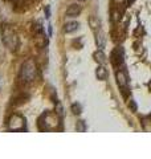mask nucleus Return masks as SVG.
I'll use <instances>...</instances> for the list:
<instances>
[{
	"label": "nucleus",
	"mask_w": 151,
	"mask_h": 159,
	"mask_svg": "<svg viewBox=\"0 0 151 159\" xmlns=\"http://www.w3.org/2000/svg\"><path fill=\"white\" fill-rule=\"evenodd\" d=\"M37 76V66L33 60H28L25 61L21 66V72H20V78L24 84H31L34 81Z\"/></svg>",
	"instance_id": "f257e3e1"
},
{
	"label": "nucleus",
	"mask_w": 151,
	"mask_h": 159,
	"mask_svg": "<svg viewBox=\"0 0 151 159\" xmlns=\"http://www.w3.org/2000/svg\"><path fill=\"white\" fill-rule=\"evenodd\" d=\"M58 123H60L58 116L53 113H44L39 119L40 130H54V129H57Z\"/></svg>",
	"instance_id": "f03ea898"
},
{
	"label": "nucleus",
	"mask_w": 151,
	"mask_h": 159,
	"mask_svg": "<svg viewBox=\"0 0 151 159\" xmlns=\"http://www.w3.org/2000/svg\"><path fill=\"white\" fill-rule=\"evenodd\" d=\"M3 41L9 51H16L19 47V37L11 28H6L3 32Z\"/></svg>",
	"instance_id": "7ed1b4c3"
},
{
	"label": "nucleus",
	"mask_w": 151,
	"mask_h": 159,
	"mask_svg": "<svg viewBox=\"0 0 151 159\" xmlns=\"http://www.w3.org/2000/svg\"><path fill=\"white\" fill-rule=\"evenodd\" d=\"M25 127V118L20 114H13L8 119V129L11 131H21Z\"/></svg>",
	"instance_id": "20e7f679"
},
{
	"label": "nucleus",
	"mask_w": 151,
	"mask_h": 159,
	"mask_svg": "<svg viewBox=\"0 0 151 159\" xmlns=\"http://www.w3.org/2000/svg\"><path fill=\"white\" fill-rule=\"evenodd\" d=\"M115 78H117V84L118 86L122 89V90H126V88H127V74H126L125 70H117L115 73Z\"/></svg>",
	"instance_id": "39448f33"
},
{
	"label": "nucleus",
	"mask_w": 151,
	"mask_h": 159,
	"mask_svg": "<svg viewBox=\"0 0 151 159\" xmlns=\"http://www.w3.org/2000/svg\"><path fill=\"white\" fill-rule=\"evenodd\" d=\"M112 62L114 64L115 66H118V65H121V64L123 62V51H122V48H117L112 53Z\"/></svg>",
	"instance_id": "423d86ee"
},
{
	"label": "nucleus",
	"mask_w": 151,
	"mask_h": 159,
	"mask_svg": "<svg viewBox=\"0 0 151 159\" xmlns=\"http://www.w3.org/2000/svg\"><path fill=\"white\" fill-rule=\"evenodd\" d=\"M82 11V7L80 4H70L66 9V17H77Z\"/></svg>",
	"instance_id": "0eeeda50"
},
{
	"label": "nucleus",
	"mask_w": 151,
	"mask_h": 159,
	"mask_svg": "<svg viewBox=\"0 0 151 159\" xmlns=\"http://www.w3.org/2000/svg\"><path fill=\"white\" fill-rule=\"evenodd\" d=\"M109 73H108V69L105 68L103 65H99L97 69H95V77H97L99 81H105L108 78Z\"/></svg>",
	"instance_id": "6e6552de"
},
{
	"label": "nucleus",
	"mask_w": 151,
	"mask_h": 159,
	"mask_svg": "<svg viewBox=\"0 0 151 159\" xmlns=\"http://www.w3.org/2000/svg\"><path fill=\"white\" fill-rule=\"evenodd\" d=\"M78 28H80V23L78 21H69V23L65 24L64 32L65 33H73V32L77 31Z\"/></svg>",
	"instance_id": "1a4fd4ad"
},
{
	"label": "nucleus",
	"mask_w": 151,
	"mask_h": 159,
	"mask_svg": "<svg viewBox=\"0 0 151 159\" xmlns=\"http://www.w3.org/2000/svg\"><path fill=\"white\" fill-rule=\"evenodd\" d=\"M94 60L98 64H101V65H105V64H106V56H105V53L102 51H97L94 53Z\"/></svg>",
	"instance_id": "9d476101"
},
{
	"label": "nucleus",
	"mask_w": 151,
	"mask_h": 159,
	"mask_svg": "<svg viewBox=\"0 0 151 159\" xmlns=\"http://www.w3.org/2000/svg\"><path fill=\"white\" fill-rule=\"evenodd\" d=\"M89 25H90V28H92L93 31H97V29H99V27H101L99 19L95 17V16H90L89 17Z\"/></svg>",
	"instance_id": "9b49d317"
},
{
	"label": "nucleus",
	"mask_w": 151,
	"mask_h": 159,
	"mask_svg": "<svg viewBox=\"0 0 151 159\" xmlns=\"http://www.w3.org/2000/svg\"><path fill=\"white\" fill-rule=\"evenodd\" d=\"M95 41H97V45H98V48H103V45H105V34H103V32L101 31V29H98V33H95Z\"/></svg>",
	"instance_id": "f8f14e48"
},
{
	"label": "nucleus",
	"mask_w": 151,
	"mask_h": 159,
	"mask_svg": "<svg viewBox=\"0 0 151 159\" xmlns=\"http://www.w3.org/2000/svg\"><path fill=\"white\" fill-rule=\"evenodd\" d=\"M72 113L74 114V116H80V114H81V111H82V106H81V103H73L72 105Z\"/></svg>",
	"instance_id": "ddd939ff"
},
{
	"label": "nucleus",
	"mask_w": 151,
	"mask_h": 159,
	"mask_svg": "<svg viewBox=\"0 0 151 159\" xmlns=\"http://www.w3.org/2000/svg\"><path fill=\"white\" fill-rule=\"evenodd\" d=\"M76 129H77V131L84 133L85 130H86V125H85V122H84V121H78V122H77V126H76Z\"/></svg>",
	"instance_id": "4468645a"
},
{
	"label": "nucleus",
	"mask_w": 151,
	"mask_h": 159,
	"mask_svg": "<svg viewBox=\"0 0 151 159\" xmlns=\"http://www.w3.org/2000/svg\"><path fill=\"white\" fill-rule=\"evenodd\" d=\"M119 19H121L119 12H118V11H114V12H113V20H114V21H118Z\"/></svg>",
	"instance_id": "2eb2a0df"
},
{
	"label": "nucleus",
	"mask_w": 151,
	"mask_h": 159,
	"mask_svg": "<svg viewBox=\"0 0 151 159\" xmlns=\"http://www.w3.org/2000/svg\"><path fill=\"white\" fill-rule=\"evenodd\" d=\"M45 17H47V19H49L50 17V8L47 6V7H45Z\"/></svg>",
	"instance_id": "dca6fc26"
},
{
	"label": "nucleus",
	"mask_w": 151,
	"mask_h": 159,
	"mask_svg": "<svg viewBox=\"0 0 151 159\" xmlns=\"http://www.w3.org/2000/svg\"><path fill=\"white\" fill-rule=\"evenodd\" d=\"M52 34V25H49V36Z\"/></svg>",
	"instance_id": "f3484780"
},
{
	"label": "nucleus",
	"mask_w": 151,
	"mask_h": 159,
	"mask_svg": "<svg viewBox=\"0 0 151 159\" xmlns=\"http://www.w3.org/2000/svg\"><path fill=\"white\" fill-rule=\"evenodd\" d=\"M77 2H86V0H77Z\"/></svg>",
	"instance_id": "a211bd4d"
}]
</instances>
